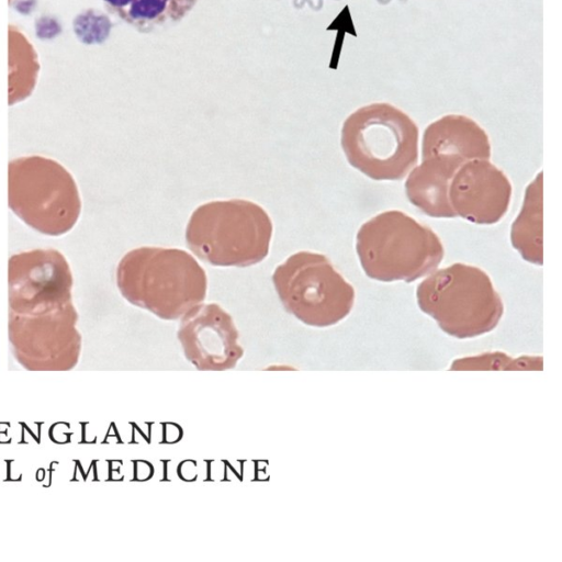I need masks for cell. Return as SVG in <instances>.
I'll list each match as a JSON object with an SVG mask.
<instances>
[{
	"mask_svg": "<svg viewBox=\"0 0 562 562\" xmlns=\"http://www.w3.org/2000/svg\"><path fill=\"white\" fill-rule=\"evenodd\" d=\"M115 276L126 301L165 321L181 318L206 296L205 271L177 248L133 249L120 260Z\"/></svg>",
	"mask_w": 562,
	"mask_h": 562,
	"instance_id": "1",
	"label": "cell"
},
{
	"mask_svg": "<svg viewBox=\"0 0 562 562\" xmlns=\"http://www.w3.org/2000/svg\"><path fill=\"white\" fill-rule=\"evenodd\" d=\"M419 132L404 111L387 102L358 108L341 127L340 144L350 166L378 181L401 180L418 160Z\"/></svg>",
	"mask_w": 562,
	"mask_h": 562,
	"instance_id": "2",
	"label": "cell"
},
{
	"mask_svg": "<svg viewBox=\"0 0 562 562\" xmlns=\"http://www.w3.org/2000/svg\"><path fill=\"white\" fill-rule=\"evenodd\" d=\"M356 251L367 277L382 282L418 280L435 271L445 255L431 228L397 210L363 223L356 236Z\"/></svg>",
	"mask_w": 562,
	"mask_h": 562,
	"instance_id": "3",
	"label": "cell"
},
{
	"mask_svg": "<svg viewBox=\"0 0 562 562\" xmlns=\"http://www.w3.org/2000/svg\"><path fill=\"white\" fill-rule=\"evenodd\" d=\"M272 222L247 200L212 201L198 206L186 228L188 248L220 267H249L269 254Z\"/></svg>",
	"mask_w": 562,
	"mask_h": 562,
	"instance_id": "4",
	"label": "cell"
},
{
	"mask_svg": "<svg viewBox=\"0 0 562 562\" xmlns=\"http://www.w3.org/2000/svg\"><path fill=\"white\" fill-rule=\"evenodd\" d=\"M419 308L448 335L473 338L499 323L503 301L486 272L456 262L435 270L416 289Z\"/></svg>",
	"mask_w": 562,
	"mask_h": 562,
	"instance_id": "5",
	"label": "cell"
},
{
	"mask_svg": "<svg viewBox=\"0 0 562 562\" xmlns=\"http://www.w3.org/2000/svg\"><path fill=\"white\" fill-rule=\"evenodd\" d=\"M8 205L27 226L47 236L70 232L81 212L71 173L58 161L38 155L10 160Z\"/></svg>",
	"mask_w": 562,
	"mask_h": 562,
	"instance_id": "6",
	"label": "cell"
},
{
	"mask_svg": "<svg viewBox=\"0 0 562 562\" xmlns=\"http://www.w3.org/2000/svg\"><path fill=\"white\" fill-rule=\"evenodd\" d=\"M272 282L284 310L308 326L335 325L355 303L353 286L322 254L290 256L276 268Z\"/></svg>",
	"mask_w": 562,
	"mask_h": 562,
	"instance_id": "7",
	"label": "cell"
},
{
	"mask_svg": "<svg viewBox=\"0 0 562 562\" xmlns=\"http://www.w3.org/2000/svg\"><path fill=\"white\" fill-rule=\"evenodd\" d=\"M71 302L49 312L22 315L9 311V341L15 360L30 371H67L76 367L81 335Z\"/></svg>",
	"mask_w": 562,
	"mask_h": 562,
	"instance_id": "8",
	"label": "cell"
},
{
	"mask_svg": "<svg viewBox=\"0 0 562 562\" xmlns=\"http://www.w3.org/2000/svg\"><path fill=\"white\" fill-rule=\"evenodd\" d=\"M72 273L56 249H33L12 255L8 262L9 311L31 315L71 302Z\"/></svg>",
	"mask_w": 562,
	"mask_h": 562,
	"instance_id": "9",
	"label": "cell"
},
{
	"mask_svg": "<svg viewBox=\"0 0 562 562\" xmlns=\"http://www.w3.org/2000/svg\"><path fill=\"white\" fill-rule=\"evenodd\" d=\"M186 359L200 371L234 369L244 356L233 317L218 304H198L177 331Z\"/></svg>",
	"mask_w": 562,
	"mask_h": 562,
	"instance_id": "10",
	"label": "cell"
},
{
	"mask_svg": "<svg viewBox=\"0 0 562 562\" xmlns=\"http://www.w3.org/2000/svg\"><path fill=\"white\" fill-rule=\"evenodd\" d=\"M512 198L507 176L486 159L462 164L452 177L449 201L456 216L492 225L506 214Z\"/></svg>",
	"mask_w": 562,
	"mask_h": 562,
	"instance_id": "11",
	"label": "cell"
},
{
	"mask_svg": "<svg viewBox=\"0 0 562 562\" xmlns=\"http://www.w3.org/2000/svg\"><path fill=\"white\" fill-rule=\"evenodd\" d=\"M452 157L462 164L491 157L486 132L462 114H447L427 125L422 139V159Z\"/></svg>",
	"mask_w": 562,
	"mask_h": 562,
	"instance_id": "12",
	"label": "cell"
},
{
	"mask_svg": "<svg viewBox=\"0 0 562 562\" xmlns=\"http://www.w3.org/2000/svg\"><path fill=\"white\" fill-rule=\"evenodd\" d=\"M462 162L452 157H430L413 168L405 181L408 201L430 217L451 218L449 187Z\"/></svg>",
	"mask_w": 562,
	"mask_h": 562,
	"instance_id": "13",
	"label": "cell"
},
{
	"mask_svg": "<svg viewBox=\"0 0 562 562\" xmlns=\"http://www.w3.org/2000/svg\"><path fill=\"white\" fill-rule=\"evenodd\" d=\"M106 10L140 33L167 29L183 20L199 0H102Z\"/></svg>",
	"mask_w": 562,
	"mask_h": 562,
	"instance_id": "14",
	"label": "cell"
},
{
	"mask_svg": "<svg viewBox=\"0 0 562 562\" xmlns=\"http://www.w3.org/2000/svg\"><path fill=\"white\" fill-rule=\"evenodd\" d=\"M510 241L524 260L533 265H542L541 171L526 188L522 207L512 224Z\"/></svg>",
	"mask_w": 562,
	"mask_h": 562,
	"instance_id": "15",
	"label": "cell"
},
{
	"mask_svg": "<svg viewBox=\"0 0 562 562\" xmlns=\"http://www.w3.org/2000/svg\"><path fill=\"white\" fill-rule=\"evenodd\" d=\"M8 104L27 99L34 91L40 74L37 53L15 25L8 27Z\"/></svg>",
	"mask_w": 562,
	"mask_h": 562,
	"instance_id": "16",
	"label": "cell"
},
{
	"mask_svg": "<svg viewBox=\"0 0 562 562\" xmlns=\"http://www.w3.org/2000/svg\"><path fill=\"white\" fill-rule=\"evenodd\" d=\"M512 359L501 352L485 353L479 357L464 358L456 360L451 370H541L542 366H537V360L540 358Z\"/></svg>",
	"mask_w": 562,
	"mask_h": 562,
	"instance_id": "17",
	"label": "cell"
},
{
	"mask_svg": "<svg viewBox=\"0 0 562 562\" xmlns=\"http://www.w3.org/2000/svg\"><path fill=\"white\" fill-rule=\"evenodd\" d=\"M72 26L79 41L93 44L102 42L108 36L110 22L99 12L86 10L74 19Z\"/></svg>",
	"mask_w": 562,
	"mask_h": 562,
	"instance_id": "18",
	"label": "cell"
},
{
	"mask_svg": "<svg viewBox=\"0 0 562 562\" xmlns=\"http://www.w3.org/2000/svg\"><path fill=\"white\" fill-rule=\"evenodd\" d=\"M9 1H11V0H9Z\"/></svg>",
	"mask_w": 562,
	"mask_h": 562,
	"instance_id": "19",
	"label": "cell"
}]
</instances>
